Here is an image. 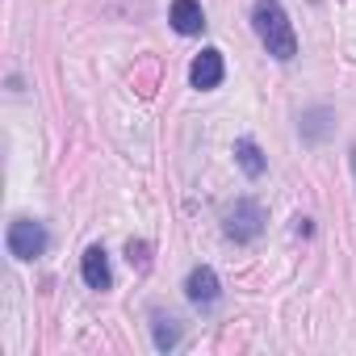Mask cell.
Instances as JSON below:
<instances>
[{"label": "cell", "instance_id": "obj_1", "mask_svg": "<svg viewBox=\"0 0 356 356\" xmlns=\"http://www.w3.org/2000/svg\"><path fill=\"white\" fill-rule=\"evenodd\" d=\"M252 30H256L260 47L273 59L289 63L298 55V34L289 26V13L281 9V0H256V5H252Z\"/></svg>", "mask_w": 356, "mask_h": 356}, {"label": "cell", "instance_id": "obj_2", "mask_svg": "<svg viewBox=\"0 0 356 356\" xmlns=\"http://www.w3.org/2000/svg\"><path fill=\"white\" fill-rule=\"evenodd\" d=\"M222 231H227V239H235V243L260 239V231H264V206L252 202V197H239L235 206L222 210Z\"/></svg>", "mask_w": 356, "mask_h": 356}, {"label": "cell", "instance_id": "obj_3", "mask_svg": "<svg viewBox=\"0 0 356 356\" xmlns=\"http://www.w3.org/2000/svg\"><path fill=\"white\" fill-rule=\"evenodd\" d=\"M5 243H9V256H17V260H38L51 239H47V227H42V222H34V218H13Z\"/></svg>", "mask_w": 356, "mask_h": 356}, {"label": "cell", "instance_id": "obj_4", "mask_svg": "<svg viewBox=\"0 0 356 356\" xmlns=\"http://www.w3.org/2000/svg\"><path fill=\"white\" fill-rule=\"evenodd\" d=\"M185 298L193 302V306H202V310H210L218 298H222V285H218V273L210 268V264H197L189 277H185Z\"/></svg>", "mask_w": 356, "mask_h": 356}, {"label": "cell", "instance_id": "obj_5", "mask_svg": "<svg viewBox=\"0 0 356 356\" xmlns=\"http://www.w3.org/2000/svg\"><path fill=\"white\" fill-rule=\"evenodd\" d=\"M222 76H227V67H222V51H202V55L193 59V67H189V84L202 88V92L218 88Z\"/></svg>", "mask_w": 356, "mask_h": 356}, {"label": "cell", "instance_id": "obj_6", "mask_svg": "<svg viewBox=\"0 0 356 356\" xmlns=\"http://www.w3.org/2000/svg\"><path fill=\"white\" fill-rule=\"evenodd\" d=\"M168 22H172V30H176V34H185V38H193V34H202V30H206V13H202L197 0H172Z\"/></svg>", "mask_w": 356, "mask_h": 356}, {"label": "cell", "instance_id": "obj_7", "mask_svg": "<svg viewBox=\"0 0 356 356\" xmlns=\"http://www.w3.org/2000/svg\"><path fill=\"white\" fill-rule=\"evenodd\" d=\"M80 273H84V285L88 289H109L113 285V273H109V256H105V248L101 243H92L88 252H84V260H80Z\"/></svg>", "mask_w": 356, "mask_h": 356}, {"label": "cell", "instance_id": "obj_8", "mask_svg": "<svg viewBox=\"0 0 356 356\" xmlns=\"http://www.w3.org/2000/svg\"><path fill=\"white\" fill-rule=\"evenodd\" d=\"M151 335H155V348H159V352H172L176 343H181V318L155 310V314H151Z\"/></svg>", "mask_w": 356, "mask_h": 356}, {"label": "cell", "instance_id": "obj_9", "mask_svg": "<svg viewBox=\"0 0 356 356\" xmlns=\"http://www.w3.org/2000/svg\"><path fill=\"white\" fill-rule=\"evenodd\" d=\"M235 159H239V168L252 176V181H256V176H264V168H268L264 151H260L252 138H239V143H235Z\"/></svg>", "mask_w": 356, "mask_h": 356}, {"label": "cell", "instance_id": "obj_10", "mask_svg": "<svg viewBox=\"0 0 356 356\" xmlns=\"http://www.w3.org/2000/svg\"><path fill=\"white\" fill-rule=\"evenodd\" d=\"M327 118H331L327 109H314V113H306V122H302V134H306V138H323V134H327Z\"/></svg>", "mask_w": 356, "mask_h": 356}, {"label": "cell", "instance_id": "obj_11", "mask_svg": "<svg viewBox=\"0 0 356 356\" xmlns=\"http://www.w3.org/2000/svg\"><path fill=\"white\" fill-rule=\"evenodd\" d=\"M147 243H126V256H130V264H138V268H147Z\"/></svg>", "mask_w": 356, "mask_h": 356}, {"label": "cell", "instance_id": "obj_12", "mask_svg": "<svg viewBox=\"0 0 356 356\" xmlns=\"http://www.w3.org/2000/svg\"><path fill=\"white\" fill-rule=\"evenodd\" d=\"M352 172H356V147H352Z\"/></svg>", "mask_w": 356, "mask_h": 356}]
</instances>
